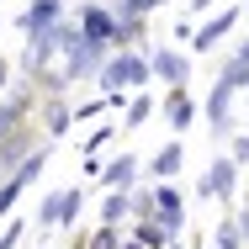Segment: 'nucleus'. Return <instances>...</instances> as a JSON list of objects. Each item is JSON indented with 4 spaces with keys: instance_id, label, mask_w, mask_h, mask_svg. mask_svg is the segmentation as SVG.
<instances>
[{
    "instance_id": "16",
    "label": "nucleus",
    "mask_w": 249,
    "mask_h": 249,
    "mask_svg": "<svg viewBox=\"0 0 249 249\" xmlns=\"http://www.w3.org/2000/svg\"><path fill=\"white\" fill-rule=\"evenodd\" d=\"M149 117H154V96H149V90H133V96H127V111H122V133L143 127Z\"/></svg>"
},
{
    "instance_id": "22",
    "label": "nucleus",
    "mask_w": 249,
    "mask_h": 249,
    "mask_svg": "<svg viewBox=\"0 0 249 249\" xmlns=\"http://www.w3.org/2000/svg\"><path fill=\"white\" fill-rule=\"evenodd\" d=\"M212 239H217V249H244V233H239V223H233V217H228V223H217V233H212Z\"/></svg>"
},
{
    "instance_id": "4",
    "label": "nucleus",
    "mask_w": 249,
    "mask_h": 249,
    "mask_svg": "<svg viewBox=\"0 0 249 249\" xmlns=\"http://www.w3.org/2000/svg\"><path fill=\"white\" fill-rule=\"evenodd\" d=\"M239 170H244V164H239L233 154L212 159V164H207V175L196 180V191H201L207 201H233V196H239Z\"/></svg>"
},
{
    "instance_id": "18",
    "label": "nucleus",
    "mask_w": 249,
    "mask_h": 249,
    "mask_svg": "<svg viewBox=\"0 0 249 249\" xmlns=\"http://www.w3.org/2000/svg\"><path fill=\"white\" fill-rule=\"evenodd\" d=\"M143 21H149V16H117L111 48H143Z\"/></svg>"
},
{
    "instance_id": "20",
    "label": "nucleus",
    "mask_w": 249,
    "mask_h": 249,
    "mask_svg": "<svg viewBox=\"0 0 249 249\" xmlns=\"http://www.w3.org/2000/svg\"><path fill=\"white\" fill-rule=\"evenodd\" d=\"M223 80H228L233 90H249V43H239V48H233L228 69H223Z\"/></svg>"
},
{
    "instance_id": "5",
    "label": "nucleus",
    "mask_w": 249,
    "mask_h": 249,
    "mask_svg": "<svg viewBox=\"0 0 249 249\" xmlns=\"http://www.w3.org/2000/svg\"><path fill=\"white\" fill-rule=\"evenodd\" d=\"M80 212H85V191H80V186L53 191V196H43V207H37V228H69Z\"/></svg>"
},
{
    "instance_id": "7",
    "label": "nucleus",
    "mask_w": 249,
    "mask_h": 249,
    "mask_svg": "<svg viewBox=\"0 0 249 249\" xmlns=\"http://www.w3.org/2000/svg\"><path fill=\"white\" fill-rule=\"evenodd\" d=\"M233 96H239V90H233L228 80H217V85L207 90V122H212V133H217V138H223V133H233Z\"/></svg>"
},
{
    "instance_id": "1",
    "label": "nucleus",
    "mask_w": 249,
    "mask_h": 249,
    "mask_svg": "<svg viewBox=\"0 0 249 249\" xmlns=\"http://www.w3.org/2000/svg\"><path fill=\"white\" fill-rule=\"evenodd\" d=\"M101 90L106 96H133V90H143L154 80V69H149V53H138V48H111L106 53V64H101Z\"/></svg>"
},
{
    "instance_id": "27",
    "label": "nucleus",
    "mask_w": 249,
    "mask_h": 249,
    "mask_svg": "<svg viewBox=\"0 0 249 249\" xmlns=\"http://www.w3.org/2000/svg\"><path fill=\"white\" fill-rule=\"evenodd\" d=\"M228 154H233L239 164H249V127H244V133H233V149H228Z\"/></svg>"
},
{
    "instance_id": "24",
    "label": "nucleus",
    "mask_w": 249,
    "mask_h": 249,
    "mask_svg": "<svg viewBox=\"0 0 249 249\" xmlns=\"http://www.w3.org/2000/svg\"><path fill=\"white\" fill-rule=\"evenodd\" d=\"M154 5H164V0H117L111 11L117 16H154Z\"/></svg>"
},
{
    "instance_id": "3",
    "label": "nucleus",
    "mask_w": 249,
    "mask_h": 249,
    "mask_svg": "<svg viewBox=\"0 0 249 249\" xmlns=\"http://www.w3.org/2000/svg\"><path fill=\"white\" fill-rule=\"evenodd\" d=\"M74 27L69 21H58V27H43V32H27V48H21V69L32 74V80H43L53 69V58L64 53V37H69Z\"/></svg>"
},
{
    "instance_id": "32",
    "label": "nucleus",
    "mask_w": 249,
    "mask_h": 249,
    "mask_svg": "<svg viewBox=\"0 0 249 249\" xmlns=\"http://www.w3.org/2000/svg\"><path fill=\"white\" fill-rule=\"evenodd\" d=\"M74 249H85V244H74Z\"/></svg>"
},
{
    "instance_id": "29",
    "label": "nucleus",
    "mask_w": 249,
    "mask_h": 249,
    "mask_svg": "<svg viewBox=\"0 0 249 249\" xmlns=\"http://www.w3.org/2000/svg\"><path fill=\"white\" fill-rule=\"evenodd\" d=\"M5 85H11V69H5V64H0V96H5Z\"/></svg>"
},
{
    "instance_id": "26",
    "label": "nucleus",
    "mask_w": 249,
    "mask_h": 249,
    "mask_svg": "<svg viewBox=\"0 0 249 249\" xmlns=\"http://www.w3.org/2000/svg\"><path fill=\"white\" fill-rule=\"evenodd\" d=\"M16 244H21V217H11L5 233H0V249H16Z\"/></svg>"
},
{
    "instance_id": "28",
    "label": "nucleus",
    "mask_w": 249,
    "mask_h": 249,
    "mask_svg": "<svg viewBox=\"0 0 249 249\" xmlns=\"http://www.w3.org/2000/svg\"><path fill=\"white\" fill-rule=\"evenodd\" d=\"M233 223H239V233H244V249H249V207L239 212V217H233Z\"/></svg>"
},
{
    "instance_id": "9",
    "label": "nucleus",
    "mask_w": 249,
    "mask_h": 249,
    "mask_svg": "<svg viewBox=\"0 0 249 249\" xmlns=\"http://www.w3.org/2000/svg\"><path fill=\"white\" fill-rule=\"evenodd\" d=\"M27 122H32V96H27V90L11 96V101H0V143H11Z\"/></svg>"
},
{
    "instance_id": "8",
    "label": "nucleus",
    "mask_w": 249,
    "mask_h": 249,
    "mask_svg": "<svg viewBox=\"0 0 249 249\" xmlns=\"http://www.w3.org/2000/svg\"><path fill=\"white\" fill-rule=\"evenodd\" d=\"M149 69H154V80H164V85H186V80H191V58L180 48H154Z\"/></svg>"
},
{
    "instance_id": "21",
    "label": "nucleus",
    "mask_w": 249,
    "mask_h": 249,
    "mask_svg": "<svg viewBox=\"0 0 249 249\" xmlns=\"http://www.w3.org/2000/svg\"><path fill=\"white\" fill-rule=\"evenodd\" d=\"M85 249H122V228H111V223H101L90 239H80Z\"/></svg>"
},
{
    "instance_id": "2",
    "label": "nucleus",
    "mask_w": 249,
    "mask_h": 249,
    "mask_svg": "<svg viewBox=\"0 0 249 249\" xmlns=\"http://www.w3.org/2000/svg\"><path fill=\"white\" fill-rule=\"evenodd\" d=\"M106 53L111 43H90L85 32H80V21H74V32L64 37V53H58V80H64V90L74 85V80H85V74H101V64H106Z\"/></svg>"
},
{
    "instance_id": "10",
    "label": "nucleus",
    "mask_w": 249,
    "mask_h": 249,
    "mask_svg": "<svg viewBox=\"0 0 249 249\" xmlns=\"http://www.w3.org/2000/svg\"><path fill=\"white\" fill-rule=\"evenodd\" d=\"M80 32H85L90 43H111V32H117V11H111V5H80Z\"/></svg>"
},
{
    "instance_id": "25",
    "label": "nucleus",
    "mask_w": 249,
    "mask_h": 249,
    "mask_svg": "<svg viewBox=\"0 0 249 249\" xmlns=\"http://www.w3.org/2000/svg\"><path fill=\"white\" fill-rule=\"evenodd\" d=\"M111 138H117V127H96V133L85 138V154H101L106 143H111Z\"/></svg>"
},
{
    "instance_id": "14",
    "label": "nucleus",
    "mask_w": 249,
    "mask_h": 249,
    "mask_svg": "<svg viewBox=\"0 0 249 249\" xmlns=\"http://www.w3.org/2000/svg\"><path fill=\"white\" fill-rule=\"evenodd\" d=\"M180 164H186V149H180V143H164V149L149 159V175H154V180H175Z\"/></svg>"
},
{
    "instance_id": "19",
    "label": "nucleus",
    "mask_w": 249,
    "mask_h": 249,
    "mask_svg": "<svg viewBox=\"0 0 249 249\" xmlns=\"http://www.w3.org/2000/svg\"><path fill=\"white\" fill-rule=\"evenodd\" d=\"M101 223H111V228L133 223V201H127V191H106V201H101Z\"/></svg>"
},
{
    "instance_id": "11",
    "label": "nucleus",
    "mask_w": 249,
    "mask_h": 249,
    "mask_svg": "<svg viewBox=\"0 0 249 249\" xmlns=\"http://www.w3.org/2000/svg\"><path fill=\"white\" fill-rule=\"evenodd\" d=\"M164 122H170L175 133H186V127L196 122V101L186 96V85H170V96H164Z\"/></svg>"
},
{
    "instance_id": "13",
    "label": "nucleus",
    "mask_w": 249,
    "mask_h": 249,
    "mask_svg": "<svg viewBox=\"0 0 249 249\" xmlns=\"http://www.w3.org/2000/svg\"><path fill=\"white\" fill-rule=\"evenodd\" d=\"M138 170H143V164H138L133 154H117V159H111V164L101 170V186H106V191H133Z\"/></svg>"
},
{
    "instance_id": "17",
    "label": "nucleus",
    "mask_w": 249,
    "mask_h": 249,
    "mask_svg": "<svg viewBox=\"0 0 249 249\" xmlns=\"http://www.w3.org/2000/svg\"><path fill=\"white\" fill-rule=\"evenodd\" d=\"M133 239H138L143 249H164V244H170V233H164L159 212H154V217H133Z\"/></svg>"
},
{
    "instance_id": "31",
    "label": "nucleus",
    "mask_w": 249,
    "mask_h": 249,
    "mask_svg": "<svg viewBox=\"0 0 249 249\" xmlns=\"http://www.w3.org/2000/svg\"><path fill=\"white\" fill-rule=\"evenodd\" d=\"M244 127H249V106H244Z\"/></svg>"
},
{
    "instance_id": "15",
    "label": "nucleus",
    "mask_w": 249,
    "mask_h": 249,
    "mask_svg": "<svg viewBox=\"0 0 249 249\" xmlns=\"http://www.w3.org/2000/svg\"><path fill=\"white\" fill-rule=\"evenodd\" d=\"M69 122H74V106H69L64 96H48V106H43V133H48V138H58Z\"/></svg>"
},
{
    "instance_id": "6",
    "label": "nucleus",
    "mask_w": 249,
    "mask_h": 249,
    "mask_svg": "<svg viewBox=\"0 0 249 249\" xmlns=\"http://www.w3.org/2000/svg\"><path fill=\"white\" fill-rule=\"evenodd\" d=\"M233 27H239V5H223L212 21H201L196 32H191V48H196V53H212L223 37H228V32H233Z\"/></svg>"
},
{
    "instance_id": "23",
    "label": "nucleus",
    "mask_w": 249,
    "mask_h": 249,
    "mask_svg": "<svg viewBox=\"0 0 249 249\" xmlns=\"http://www.w3.org/2000/svg\"><path fill=\"white\" fill-rule=\"evenodd\" d=\"M127 201H133V217H154L159 207H154V186H143V191H127Z\"/></svg>"
},
{
    "instance_id": "30",
    "label": "nucleus",
    "mask_w": 249,
    "mask_h": 249,
    "mask_svg": "<svg viewBox=\"0 0 249 249\" xmlns=\"http://www.w3.org/2000/svg\"><path fill=\"white\" fill-rule=\"evenodd\" d=\"M164 249H186V244H180V239H170V244H164Z\"/></svg>"
},
{
    "instance_id": "12",
    "label": "nucleus",
    "mask_w": 249,
    "mask_h": 249,
    "mask_svg": "<svg viewBox=\"0 0 249 249\" xmlns=\"http://www.w3.org/2000/svg\"><path fill=\"white\" fill-rule=\"evenodd\" d=\"M64 21V0H32L27 11H21V32H43V27H58Z\"/></svg>"
}]
</instances>
